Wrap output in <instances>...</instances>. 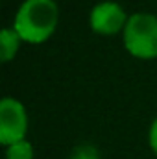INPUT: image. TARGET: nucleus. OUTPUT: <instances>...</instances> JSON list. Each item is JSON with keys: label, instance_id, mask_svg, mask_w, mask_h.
<instances>
[{"label": "nucleus", "instance_id": "nucleus-1", "mask_svg": "<svg viewBox=\"0 0 157 159\" xmlns=\"http://www.w3.org/2000/svg\"><path fill=\"white\" fill-rule=\"evenodd\" d=\"M59 9L54 0H24L13 20V30L26 43H43L56 30Z\"/></svg>", "mask_w": 157, "mask_h": 159}, {"label": "nucleus", "instance_id": "nucleus-2", "mask_svg": "<svg viewBox=\"0 0 157 159\" xmlns=\"http://www.w3.org/2000/svg\"><path fill=\"white\" fill-rule=\"evenodd\" d=\"M126 50L142 59L157 57V17L152 13H133L124 26Z\"/></svg>", "mask_w": 157, "mask_h": 159}, {"label": "nucleus", "instance_id": "nucleus-3", "mask_svg": "<svg viewBox=\"0 0 157 159\" xmlns=\"http://www.w3.org/2000/svg\"><path fill=\"white\" fill-rule=\"evenodd\" d=\"M28 129V115L24 106L11 98L4 96L0 102V143L9 146L24 139Z\"/></svg>", "mask_w": 157, "mask_h": 159}, {"label": "nucleus", "instance_id": "nucleus-4", "mask_svg": "<svg viewBox=\"0 0 157 159\" xmlns=\"http://www.w3.org/2000/svg\"><path fill=\"white\" fill-rule=\"evenodd\" d=\"M89 22L94 32H98L102 35H113L126 26L128 15L120 4L107 0V2H98L91 9Z\"/></svg>", "mask_w": 157, "mask_h": 159}, {"label": "nucleus", "instance_id": "nucleus-5", "mask_svg": "<svg viewBox=\"0 0 157 159\" xmlns=\"http://www.w3.org/2000/svg\"><path fill=\"white\" fill-rule=\"evenodd\" d=\"M20 41L22 39L19 37V34H17L13 28H4V30H2V34H0V44H2L0 54H2V59H4V61H9V59L15 57Z\"/></svg>", "mask_w": 157, "mask_h": 159}, {"label": "nucleus", "instance_id": "nucleus-6", "mask_svg": "<svg viewBox=\"0 0 157 159\" xmlns=\"http://www.w3.org/2000/svg\"><path fill=\"white\" fill-rule=\"evenodd\" d=\"M6 157L7 159H34V146L30 144V141L22 139V141L7 146Z\"/></svg>", "mask_w": 157, "mask_h": 159}, {"label": "nucleus", "instance_id": "nucleus-7", "mask_svg": "<svg viewBox=\"0 0 157 159\" xmlns=\"http://www.w3.org/2000/svg\"><path fill=\"white\" fill-rule=\"evenodd\" d=\"M69 159H100V156L92 144H78Z\"/></svg>", "mask_w": 157, "mask_h": 159}, {"label": "nucleus", "instance_id": "nucleus-8", "mask_svg": "<svg viewBox=\"0 0 157 159\" xmlns=\"http://www.w3.org/2000/svg\"><path fill=\"white\" fill-rule=\"evenodd\" d=\"M148 143H150L152 150L155 152V156H157V119L154 120L152 126H150V131H148Z\"/></svg>", "mask_w": 157, "mask_h": 159}]
</instances>
